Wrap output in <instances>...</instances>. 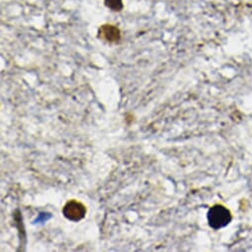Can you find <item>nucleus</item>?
<instances>
[{
  "label": "nucleus",
  "mask_w": 252,
  "mask_h": 252,
  "mask_svg": "<svg viewBox=\"0 0 252 252\" xmlns=\"http://www.w3.org/2000/svg\"><path fill=\"white\" fill-rule=\"evenodd\" d=\"M63 214L67 220L71 221H79L86 215V207L84 204L77 200H70L64 205Z\"/></svg>",
  "instance_id": "f03ea898"
},
{
  "label": "nucleus",
  "mask_w": 252,
  "mask_h": 252,
  "mask_svg": "<svg viewBox=\"0 0 252 252\" xmlns=\"http://www.w3.org/2000/svg\"><path fill=\"white\" fill-rule=\"evenodd\" d=\"M98 38L108 43H118L121 40V31L117 26L104 24L98 30Z\"/></svg>",
  "instance_id": "7ed1b4c3"
},
{
  "label": "nucleus",
  "mask_w": 252,
  "mask_h": 252,
  "mask_svg": "<svg viewBox=\"0 0 252 252\" xmlns=\"http://www.w3.org/2000/svg\"><path fill=\"white\" fill-rule=\"evenodd\" d=\"M105 6L112 11L119 12L124 8V4L122 0H105Z\"/></svg>",
  "instance_id": "20e7f679"
},
{
  "label": "nucleus",
  "mask_w": 252,
  "mask_h": 252,
  "mask_svg": "<svg viewBox=\"0 0 252 252\" xmlns=\"http://www.w3.org/2000/svg\"><path fill=\"white\" fill-rule=\"evenodd\" d=\"M230 211L220 204L213 206L208 212V222L214 229H220L226 226L231 221Z\"/></svg>",
  "instance_id": "f257e3e1"
}]
</instances>
